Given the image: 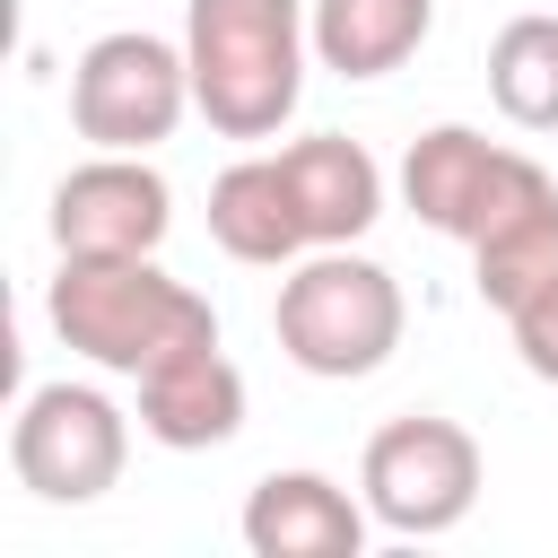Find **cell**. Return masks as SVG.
<instances>
[{
  "mask_svg": "<svg viewBox=\"0 0 558 558\" xmlns=\"http://www.w3.org/2000/svg\"><path fill=\"white\" fill-rule=\"evenodd\" d=\"M357 497L401 541L453 532L480 506V445H471V427H453L436 410H410V418L375 427L366 436V462H357Z\"/></svg>",
  "mask_w": 558,
  "mask_h": 558,
  "instance_id": "277c9868",
  "label": "cell"
},
{
  "mask_svg": "<svg viewBox=\"0 0 558 558\" xmlns=\"http://www.w3.org/2000/svg\"><path fill=\"white\" fill-rule=\"evenodd\" d=\"M44 314H52V331H61L87 366L131 375V384H140L148 366H166L174 349L218 340L209 296L183 288V279H166L157 253H61V279H52Z\"/></svg>",
  "mask_w": 558,
  "mask_h": 558,
  "instance_id": "6da1fadb",
  "label": "cell"
},
{
  "mask_svg": "<svg viewBox=\"0 0 558 558\" xmlns=\"http://www.w3.org/2000/svg\"><path fill=\"white\" fill-rule=\"evenodd\" d=\"M305 26H314V61L323 70L384 78V70H401L427 44L436 0H305Z\"/></svg>",
  "mask_w": 558,
  "mask_h": 558,
  "instance_id": "4fadbf2b",
  "label": "cell"
},
{
  "mask_svg": "<svg viewBox=\"0 0 558 558\" xmlns=\"http://www.w3.org/2000/svg\"><path fill=\"white\" fill-rule=\"evenodd\" d=\"M488 96L514 131H558V17H506L497 26Z\"/></svg>",
  "mask_w": 558,
  "mask_h": 558,
  "instance_id": "9a60e30c",
  "label": "cell"
},
{
  "mask_svg": "<svg viewBox=\"0 0 558 558\" xmlns=\"http://www.w3.org/2000/svg\"><path fill=\"white\" fill-rule=\"evenodd\" d=\"M401 279L349 244H323L314 262H296L279 279V305H270V331L288 349V366L323 375V384H357L375 375L392 349H401Z\"/></svg>",
  "mask_w": 558,
  "mask_h": 558,
  "instance_id": "3957f363",
  "label": "cell"
},
{
  "mask_svg": "<svg viewBox=\"0 0 558 558\" xmlns=\"http://www.w3.org/2000/svg\"><path fill=\"white\" fill-rule=\"evenodd\" d=\"M366 497H349L323 471H270L244 497V549L253 558H357L366 549Z\"/></svg>",
  "mask_w": 558,
  "mask_h": 558,
  "instance_id": "9c48e42d",
  "label": "cell"
},
{
  "mask_svg": "<svg viewBox=\"0 0 558 558\" xmlns=\"http://www.w3.org/2000/svg\"><path fill=\"white\" fill-rule=\"evenodd\" d=\"M279 166H288V192H296V209H305L314 253H323V244H357V235L384 218V166H375L357 140L314 131V140L279 148Z\"/></svg>",
  "mask_w": 558,
  "mask_h": 558,
  "instance_id": "8fae6325",
  "label": "cell"
},
{
  "mask_svg": "<svg viewBox=\"0 0 558 558\" xmlns=\"http://www.w3.org/2000/svg\"><path fill=\"white\" fill-rule=\"evenodd\" d=\"M305 0H192L183 9V61L192 105L227 140H270L305 96Z\"/></svg>",
  "mask_w": 558,
  "mask_h": 558,
  "instance_id": "7a4b0ae2",
  "label": "cell"
},
{
  "mask_svg": "<svg viewBox=\"0 0 558 558\" xmlns=\"http://www.w3.org/2000/svg\"><path fill=\"white\" fill-rule=\"evenodd\" d=\"M183 113H192V61L166 35H140V26L96 35L78 52V70H70V122L96 148L148 157L157 140H174Z\"/></svg>",
  "mask_w": 558,
  "mask_h": 558,
  "instance_id": "5b68a950",
  "label": "cell"
},
{
  "mask_svg": "<svg viewBox=\"0 0 558 558\" xmlns=\"http://www.w3.org/2000/svg\"><path fill=\"white\" fill-rule=\"evenodd\" d=\"M506 331H514L523 366H532L541 384H558V288H549V296H532V305H514V314H506Z\"/></svg>",
  "mask_w": 558,
  "mask_h": 558,
  "instance_id": "2e32d148",
  "label": "cell"
},
{
  "mask_svg": "<svg viewBox=\"0 0 558 558\" xmlns=\"http://www.w3.org/2000/svg\"><path fill=\"white\" fill-rule=\"evenodd\" d=\"M471 253H480V305L514 314V305L549 296L558 288V192L532 201V209H514L506 227H488Z\"/></svg>",
  "mask_w": 558,
  "mask_h": 558,
  "instance_id": "5bb4252c",
  "label": "cell"
},
{
  "mask_svg": "<svg viewBox=\"0 0 558 558\" xmlns=\"http://www.w3.org/2000/svg\"><path fill=\"white\" fill-rule=\"evenodd\" d=\"M209 235H218V253L262 262V270H279V262H296V253L314 244L279 157H235V166L209 183Z\"/></svg>",
  "mask_w": 558,
  "mask_h": 558,
  "instance_id": "7c38bea8",
  "label": "cell"
},
{
  "mask_svg": "<svg viewBox=\"0 0 558 558\" xmlns=\"http://www.w3.org/2000/svg\"><path fill=\"white\" fill-rule=\"evenodd\" d=\"M131 462V418L96 384H35L9 427V471L44 506H87L122 480Z\"/></svg>",
  "mask_w": 558,
  "mask_h": 558,
  "instance_id": "52a82bcc",
  "label": "cell"
},
{
  "mask_svg": "<svg viewBox=\"0 0 558 558\" xmlns=\"http://www.w3.org/2000/svg\"><path fill=\"white\" fill-rule=\"evenodd\" d=\"M549 192H558V183H549L523 148H497V140L471 131V122L418 131L410 157H401V201L418 209V227L462 235V244H480L488 227H506L514 209H532V201H549Z\"/></svg>",
  "mask_w": 558,
  "mask_h": 558,
  "instance_id": "8992f818",
  "label": "cell"
},
{
  "mask_svg": "<svg viewBox=\"0 0 558 558\" xmlns=\"http://www.w3.org/2000/svg\"><path fill=\"white\" fill-rule=\"evenodd\" d=\"M244 427V375L227 366L218 340L201 349H174L166 366L140 375V436L166 445V453H209Z\"/></svg>",
  "mask_w": 558,
  "mask_h": 558,
  "instance_id": "30bf717a",
  "label": "cell"
},
{
  "mask_svg": "<svg viewBox=\"0 0 558 558\" xmlns=\"http://www.w3.org/2000/svg\"><path fill=\"white\" fill-rule=\"evenodd\" d=\"M174 227V192L148 157L96 148L52 183V244L61 253H157Z\"/></svg>",
  "mask_w": 558,
  "mask_h": 558,
  "instance_id": "ba28073f",
  "label": "cell"
}]
</instances>
